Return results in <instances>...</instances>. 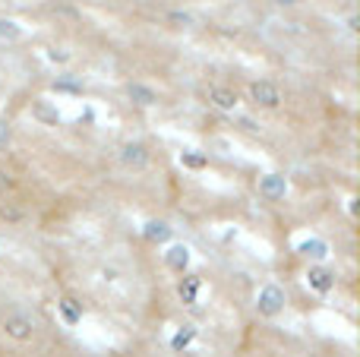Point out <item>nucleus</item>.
<instances>
[{"label": "nucleus", "mask_w": 360, "mask_h": 357, "mask_svg": "<svg viewBox=\"0 0 360 357\" xmlns=\"http://www.w3.org/2000/svg\"><path fill=\"white\" fill-rule=\"evenodd\" d=\"M127 98L133 101V105H139V108H155L158 101H162V95H158V89L155 86H149V82H143V79H133V82H127Z\"/></svg>", "instance_id": "6e6552de"}, {"label": "nucleus", "mask_w": 360, "mask_h": 357, "mask_svg": "<svg viewBox=\"0 0 360 357\" xmlns=\"http://www.w3.org/2000/svg\"><path fill=\"white\" fill-rule=\"evenodd\" d=\"M247 98H250V105L259 108V111H275V108L281 105V86L275 79L259 76V79H253L247 86Z\"/></svg>", "instance_id": "f03ea898"}, {"label": "nucleus", "mask_w": 360, "mask_h": 357, "mask_svg": "<svg viewBox=\"0 0 360 357\" xmlns=\"http://www.w3.org/2000/svg\"><path fill=\"white\" fill-rule=\"evenodd\" d=\"M186 329V332H180L177 335V339H174V348H180V345H186V342H190L193 339V326H184Z\"/></svg>", "instance_id": "6ab92c4d"}, {"label": "nucleus", "mask_w": 360, "mask_h": 357, "mask_svg": "<svg viewBox=\"0 0 360 357\" xmlns=\"http://www.w3.org/2000/svg\"><path fill=\"white\" fill-rule=\"evenodd\" d=\"M143 238L149 240V244H168V240L174 238V228H171L165 219H149L143 225Z\"/></svg>", "instance_id": "9d476101"}, {"label": "nucleus", "mask_w": 360, "mask_h": 357, "mask_svg": "<svg viewBox=\"0 0 360 357\" xmlns=\"http://www.w3.org/2000/svg\"><path fill=\"white\" fill-rule=\"evenodd\" d=\"M256 190H259V196H262L266 202H285V200H288V190H291V183H288L285 174H278V171H269V174L259 177Z\"/></svg>", "instance_id": "20e7f679"}, {"label": "nucleus", "mask_w": 360, "mask_h": 357, "mask_svg": "<svg viewBox=\"0 0 360 357\" xmlns=\"http://www.w3.org/2000/svg\"><path fill=\"white\" fill-rule=\"evenodd\" d=\"M117 158H120V164H124V168H130V171H143L146 164H149L152 152H149V145H146L143 139H127V143L120 145Z\"/></svg>", "instance_id": "39448f33"}, {"label": "nucleus", "mask_w": 360, "mask_h": 357, "mask_svg": "<svg viewBox=\"0 0 360 357\" xmlns=\"http://www.w3.org/2000/svg\"><path fill=\"white\" fill-rule=\"evenodd\" d=\"M0 257H4V240H0Z\"/></svg>", "instance_id": "412c9836"}, {"label": "nucleus", "mask_w": 360, "mask_h": 357, "mask_svg": "<svg viewBox=\"0 0 360 357\" xmlns=\"http://www.w3.org/2000/svg\"><path fill=\"white\" fill-rule=\"evenodd\" d=\"M256 313L262 316V320H275V316H281L285 313V307H288V294H285V288H281L278 282H266L259 291H256Z\"/></svg>", "instance_id": "f257e3e1"}, {"label": "nucleus", "mask_w": 360, "mask_h": 357, "mask_svg": "<svg viewBox=\"0 0 360 357\" xmlns=\"http://www.w3.org/2000/svg\"><path fill=\"white\" fill-rule=\"evenodd\" d=\"M307 285H310V291H316L319 297H326L329 291H335V272L323 263H313L310 269H307Z\"/></svg>", "instance_id": "0eeeda50"}, {"label": "nucleus", "mask_w": 360, "mask_h": 357, "mask_svg": "<svg viewBox=\"0 0 360 357\" xmlns=\"http://www.w3.org/2000/svg\"><path fill=\"white\" fill-rule=\"evenodd\" d=\"M205 98H209V105L215 108V111H221V114H234V111H237V105H240V95H237V89L221 86V82L209 86Z\"/></svg>", "instance_id": "423d86ee"}, {"label": "nucleus", "mask_w": 360, "mask_h": 357, "mask_svg": "<svg viewBox=\"0 0 360 357\" xmlns=\"http://www.w3.org/2000/svg\"><path fill=\"white\" fill-rule=\"evenodd\" d=\"M180 164H184V168H190V171H202L205 164H209V158L202 155V152H184V155H180Z\"/></svg>", "instance_id": "dca6fc26"}, {"label": "nucleus", "mask_w": 360, "mask_h": 357, "mask_svg": "<svg viewBox=\"0 0 360 357\" xmlns=\"http://www.w3.org/2000/svg\"><path fill=\"white\" fill-rule=\"evenodd\" d=\"M25 35V29L16 19H0V41H19Z\"/></svg>", "instance_id": "4468645a"}, {"label": "nucleus", "mask_w": 360, "mask_h": 357, "mask_svg": "<svg viewBox=\"0 0 360 357\" xmlns=\"http://www.w3.org/2000/svg\"><path fill=\"white\" fill-rule=\"evenodd\" d=\"M177 291H180V297H184V304H196L199 291H202V278H199V275H190V272H184V275H180Z\"/></svg>", "instance_id": "f8f14e48"}, {"label": "nucleus", "mask_w": 360, "mask_h": 357, "mask_svg": "<svg viewBox=\"0 0 360 357\" xmlns=\"http://www.w3.org/2000/svg\"><path fill=\"white\" fill-rule=\"evenodd\" d=\"M10 124H6V117H0V149H6V145H10Z\"/></svg>", "instance_id": "a211bd4d"}, {"label": "nucleus", "mask_w": 360, "mask_h": 357, "mask_svg": "<svg viewBox=\"0 0 360 357\" xmlns=\"http://www.w3.org/2000/svg\"><path fill=\"white\" fill-rule=\"evenodd\" d=\"M57 313H60V320H63V326H67V329H76L82 323V307L73 301V297L57 301Z\"/></svg>", "instance_id": "9b49d317"}, {"label": "nucleus", "mask_w": 360, "mask_h": 357, "mask_svg": "<svg viewBox=\"0 0 360 357\" xmlns=\"http://www.w3.org/2000/svg\"><path fill=\"white\" fill-rule=\"evenodd\" d=\"M35 320H32L29 313H6L4 320H0V332L6 335L10 342H16V345H25V342L35 339Z\"/></svg>", "instance_id": "7ed1b4c3"}, {"label": "nucleus", "mask_w": 360, "mask_h": 357, "mask_svg": "<svg viewBox=\"0 0 360 357\" xmlns=\"http://www.w3.org/2000/svg\"><path fill=\"white\" fill-rule=\"evenodd\" d=\"M168 22L174 25V29H186V25H193V22H196V19H193L190 13H171V16H168Z\"/></svg>", "instance_id": "f3484780"}, {"label": "nucleus", "mask_w": 360, "mask_h": 357, "mask_svg": "<svg viewBox=\"0 0 360 357\" xmlns=\"http://www.w3.org/2000/svg\"><path fill=\"white\" fill-rule=\"evenodd\" d=\"M165 266H168L174 275H184V272L190 269V247L186 244H171L168 250H165Z\"/></svg>", "instance_id": "1a4fd4ad"}, {"label": "nucleus", "mask_w": 360, "mask_h": 357, "mask_svg": "<svg viewBox=\"0 0 360 357\" xmlns=\"http://www.w3.org/2000/svg\"><path fill=\"white\" fill-rule=\"evenodd\" d=\"M297 250H300V257L313 259V263H323V259L329 257V244H326V240H319V238H307Z\"/></svg>", "instance_id": "ddd939ff"}, {"label": "nucleus", "mask_w": 360, "mask_h": 357, "mask_svg": "<svg viewBox=\"0 0 360 357\" xmlns=\"http://www.w3.org/2000/svg\"><path fill=\"white\" fill-rule=\"evenodd\" d=\"M35 117L41 120V124H48V126H57V120H60V111H57L51 101H38V105H35Z\"/></svg>", "instance_id": "2eb2a0df"}, {"label": "nucleus", "mask_w": 360, "mask_h": 357, "mask_svg": "<svg viewBox=\"0 0 360 357\" xmlns=\"http://www.w3.org/2000/svg\"><path fill=\"white\" fill-rule=\"evenodd\" d=\"M10 187H13V174L0 168V190H10Z\"/></svg>", "instance_id": "aec40b11"}]
</instances>
